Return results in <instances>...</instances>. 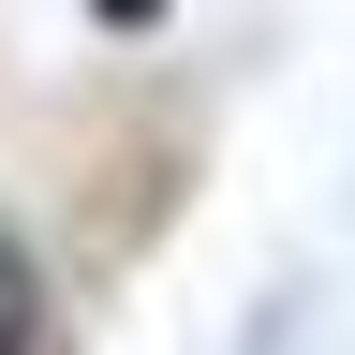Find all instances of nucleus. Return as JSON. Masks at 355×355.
Segmentation results:
<instances>
[{"instance_id": "nucleus-1", "label": "nucleus", "mask_w": 355, "mask_h": 355, "mask_svg": "<svg viewBox=\"0 0 355 355\" xmlns=\"http://www.w3.org/2000/svg\"><path fill=\"white\" fill-rule=\"evenodd\" d=\"M0 355H44V266L15 222H0Z\"/></svg>"}]
</instances>
